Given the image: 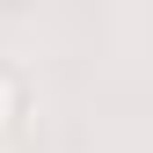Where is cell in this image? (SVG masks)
Wrapping results in <instances>:
<instances>
[{
    "label": "cell",
    "mask_w": 153,
    "mask_h": 153,
    "mask_svg": "<svg viewBox=\"0 0 153 153\" xmlns=\"http://www.w3.org/2000/svg\"><path fill=\"white\" fill-rule=\"evenodd\" d=\"M0 7H22V0H0Z\"/></svg>",
    "instance_id": "7a4b0ae2"
},
{
    "label": "cell",
    "mask_w": 153,
    "mask_h": 153,
    "mask_svg": "<svg viewBox=\"0 0 153 153\" xmlns=\"http://www.w3.org/2000/svg\"><path fill=\"white\" fill-rule=\"evenodd\" d=\"M15 117H22V80H15V73L0 66V131H7Z\"/></svg>",
    "instance_id": "6da1fadb"
}]
</instances>
